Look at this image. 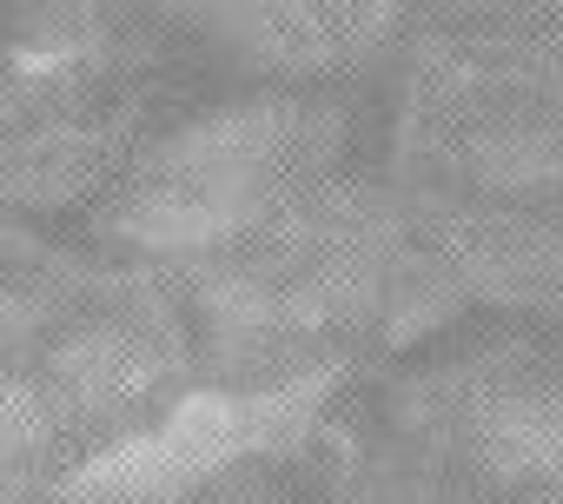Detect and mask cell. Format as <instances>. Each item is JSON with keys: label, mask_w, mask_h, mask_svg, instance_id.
<instances>
[{"label": "cell", "mask_w": 563, "mask_h": 504, "mask_svg": "<svg viewBox=\"0 0 563 504\" xmlns=\"http://www.w3.org/2000/svg\"><path fill=\"white\" fill-rule=\"evenodd\" d=\"M199 54L173 8H0V219L74 226L159 133Z\"/></svg>", "instance_id": "cell-5"}, {"label": "cell", "mask_w": 563, "mask_h": 504, "mask_svg": "<svg viewBox=\"0 0 563 504\" xmlns=\"http://www.w3.org/2000/svg\"><path fill=\"white\" fill-rule=\"evenodd\" d=\"M391 186L438 313H563V8H411Z\"/></svg>", "instance_id": "cell-2"}, {"label": "cell", "mask_w": 563, "mask_h": 504, "mask_svg": "<svg viewBox=\"0 0 563 504\" xmlns=\"http://www.w3.org/2000/svg\"><path fill=\"white\" fill-rule=\"evenodd\" d=\"M385 80L391 67L225 74L199 61L140 160L74 219L166 299L192 392H286L444 319L398 219Z\"/></svg>", "instance_id": "cell-1"}, {"label": "cell", "mask_w": 563, "mask_h": 504, "mask_svg": "<svg viewBox=\"0 0 563 504\" xmlns=\"http://www.w3.org/2000/svg\"><path fill=\"white\" fill-rule=\"evenodd\" d=\"M192 398L166 299L80 226L0 219V504L153 438Z\"/></svg>", "instance_id": "cell-4"}, {"label": "cell", "mask_w": 563, "mask_h": 504, "mask_svg": "<svg viewBox=\"0 0 563 504\" xmlns=\"http://www.w3.org/2000/svg\"><path fill=\"white\" fill-rule=\"evenodd\" d=\"M299 458L332 504H563V313L411 326L339 372Z\"/></svg>", "instance_id": "cell-3"}, {"label": "cell", "mask_w": 563, "mask_h": 504, "mask_svg": "<svg viewBox=\"0 0 563 504\" xmlns=\"http://www.w3.org/2000/svg\"><path fill=\"white\" fill-rule=\"evenodd\" d=\"M159 504H332V491L312 478V464L299 451H252V458H232V464L206 471L199 484L159 497Z\"/></svg>", "instance_id": "cell-6"}]
</instances>
